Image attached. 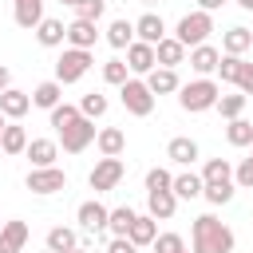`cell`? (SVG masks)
<instances>
[{
	"label": "cell",
	"instance_id": "cell-50",
	"mask_svg": "<svg viewBox=\"0 0 253 253\" xmlns=\"http://www.w3.org/2000/svg\"><path fill=\"white\" fill-rule=\"evenodd\" d=\"M4 126H8V119H4V115H0V130H4Z\"/></svg>",
	"mask_w": 253,
	"mask_h": 253
},
{
	"label": "cell",
	"instance_id": "cell-25",
	"mask_svg": "<svg viewBox=\"0 0 253 253\" xmlns=\"http://www.w3.org/2000/svg\"><path fill=\"white\" fill-rule=\"evenodd\" d=\"M249 47H253V32H249V28H241V24H237V28H229V32L221 36V55H245Z\"/></svg>",
	"mask_w": 253,
	"mask_h": 253
},
{
	"label": "cell",
	"instance_id": "cell-33",
	"mask_svg": "<svg viewBox=\"0 0 253 253\" xmlns=\"http://www.w3.org/2000/svg\"><path fill=\"white\" fill-rule=\"evenodd\" d=\"M225 138H229V146H253V123L249 119H229Z\"/></svg>",
	"mask_w": 253,
	"mask_h": 253
},
{
	"label": "cell",
	"instance_id": "cell-21",
	"mask_svg": "<svg viewBox=\"0 0 253 253\" xmlns=\"http://www.w3.org/2000/svg\"><path fill=\"white\" fill-rule=\"evenodd\" d=\"M95 146H99L103 158H119V154L126 150V134H123L119 126H103V130L95 134Z\"/></svg>",
	"mask_w": 253,
	"mask_h": 253
},
{
	"label": "cell",
	"instance_id": "cell-34",
	"mask_svg": "<svg viewBox=\"0 0 253 253\" xmlns=\"http://www.w3.org/2000/svg\"><path fill=\"white\" fill-rule=\"evenodd\" d=\"M107 107H111V103H107V95H99V91H91V95H83V99H79V115H83V119H91V123H95V119H103V115H107Z\"/></svg>",
	"mask_w": 253,
	"mask_h": 253
},
{
	"label": "cell",
	"instance_id": "cell-8",
	"mask_svg": "<svg viewBox=\"0 0 253 253\" xmlns=\"http://www.w3.org/2000/svg\"><path fill=\"white\" fill-rule=\"evenodd\" d=\"M123 174H126L123 158H99V162H95V170L87 174V182H91V190H95V194H107V190H115V186L123 182Z\"/></svg>",
	"mask_w": 253,
	"mask_h": 253
},
{
	"label": "cell",
	"instance_id": "cell-31",
	"mask_svg": "<svg viewBox=\"0 0 253 253\" xmlns=\"http://www.w3.org/2000/svg\"><path fill=\"white\" fill-rule=\"evenodd\" d=\"M75 245H79V237H75L71 225H51V229H47V249H51V253H71Z\"/></svg>",
	"mask_w": 253,
	"mask_h": 253
},
{
	"label": "cell",
	"instance_id": "cell-45",
	"mask_svg": "<svg viewBox=\"0 0 253 253\" xmlns=\"http://www.w3.org/2000/svg\"><path fill=\"white\" fill-rule=\"evenodd\" d=\"M107 253H138L126 237H111V245H107Z\"/></svg>",
	"mask_w": 253,
	"mask_h": 253
},
{
	"label": "cell",
	"instance_id": "cell-17",
	"mask_svg": "<svg viewBox=\"0 0 253 253\" xmlns=\"http://www.w3.org/2000/svg\"><path fill=\"white\" fill-rule=\"evenodd\" d=\"M166 158L178 162V166H194V162H198V142H194L190 134H178V138L166 142Z\"/></svg>",
	"mask_w": 253,
	"mask_h": 253
},
{
	"label": "cell",
	"instance_id": "cell-10",
	"mask_svg": "<svg viewBox=\"0 0 253 253\" xmlns=\"http://www.w3.org/2000/svg\"><path fill=\"white\" fill-rule=\"evenodd\" d=\"M134 40H138V43H150V47L162 43V40H166V24H162V16H158V12H142V16L134 20Z\"/></svg>",
	"mask_w": 253,
	"mask_h": 253
},
{
	"label": "cell",
	"instance_id": "cell-54",
	"mask_svg": "<svg viewBox=\"0 0 253 253\" xmlns=\"http://www.w3.org/2000/svg\"><path fill=\"white\" fill-rule=\"evenodd\" d=\"M43 253H51V249H43Z\"/></svg>",
	"mask_w": 253,
	"mask_h": 253
},
{
	"label": "cell",
	"instance_id": "cell-13",
	"mask_svg": "<svg viewBox=\"0 0 253 253\" xmlns=\"http://www.w3.org/2000/svg\"><path fill=\"white\" fill-rule=\"evenodd\" d=\"M28 111H32V95H28V91L8 87V91L0 95V115H4V119H12V123H16V119H24Z\"/></svg>",
	"mask_w": 253,
	"mask_h": 253
},
{
	"label": "cell",
	"instance_id": "cell-29",
	"mask_svg": "<svg viewBox=\"0 0 253 253\" xmlns=\"http://www.w3.org/2000/svg\"><path fill=\"white\" fill-rule=\"evenodd\" d=\"M221 182H233L229 158H206V166H202V186H221Z\"/></svg>",
	"mask_w": 253,
	"mask_h": 253
},
{
	"label": "cell",
	"instance_id": "cell-56",
	"mask_svg": "<svg viewBox=\"0 0 253 253\" xmlns=\"http://www.w3.org/2000/svg\"><path fill=\"white\" fill-rule=\"evenodd\" d=\"M249 158H253V154H249Z\"/></svg>",
	"mask_w": 253,
	"mask_h": 253
},
{
	"label": "cell",
	"instance_id": "cell-12",
	"mask_svg": "<svg viewBox=\"0 0 253 253\" xmlns=\"http://www.w3.org/2000/svg\"><path fill=\"white\" fill-rule=\"evenodd\" d=\"M146 210H150V217H154V221H170V217H174V210H178L174 190H146Z\"/></svg>",
	"mask_w": 253,
	"mask_h": 253
},
{
	"label": "cell",
	"instance_id": "cell-19",
	"mask_svg": "<svg viewBox=\"0 0 253 253\" xmlns=\"http://www.w3.org/2000/svg\"><path fill=\"white\" fill-rule=\"evenodd\" d=\"M12 20L20 24V28H40V20H43V0H12Z\"/></svg>",
	"mask_w": 253,
	"mask_h": 253
},
{
	"label": "cell",
	"instance_id": "cell-30",
	"mask_svg": "<svg viewBox=\"0 0 253 253\" xmlns=\"http://www.w3.org/2000/svg\"><path fill=\"white\" fill-rule=\"evenodd\" d=\"M107 43H111L115 51L130 47V43H134V24H130V20H111V24H107Z\"/></svg>",
	"mask_w": 253,
	"mask_h": 253
},
{
	"label": "cell",
	"instance_id": "cell-42",
	"mask_svg": "<svg viewBox=\"0 0 253 253\" xmlns=\"http://www.w3.org/2000/svg\"><path fill=\"white\" fill-rule=\"evenodd\" d=\"M170 182H174V174H170L166 166L146 170V190H170Z\"/></svg>",
	"mask_w": 253,
	"mask_h": 253
},
{
	"label": "cell",
	"instance_id": "cell-3",
	"mask_svg": "<svg viewBox=\"0 0 253 253\" xmlns=\"http://www.w3.org/2000/svg\"><path fill=\"white\" fill-rule=\"evenodd\" d=\"M210 32H213V16L210 12H186L178 20V28H174V40L182 47H198V43L210 40Z\"/></svg>",
	"mask_w": 253,
	"mask_h": 253
},
{
	"label": "cell",
	"instance_id": "cell-40",
	"mask_svg": "<svg viewBox=\"0 0 253 253\" xmlns=\"http://www.w3.org/2000/svg\"><path fill=\"white\" fill-rule=\"evenodd\" d=\"M150 245H154V253H182V249H186L182 233H158Z\"/></svg>",
	"mask_w": 253,
	"mask_h": 253
},
{
	"label": "cell",
	"instance_id": "cell-52",
	"mask_svg": "<svg viewBox=\"0 0 253 253\" xmlns=\"http://www.w3.org/2000/svg\"><path fill=\"white\" fill-rule=\"evenodd\" d=\"M142 4H158V0H142Z\"/></svg>",
	"mask_w": 253,
	"mask_h": 253
},
{
	"label": "cell",
	"instance_id": "cell-26",
	"mask_svg": "<svg viewBox=\"0 0 253 253\" xmlns=\"http://www.w3.org/2000/svg\"><path fill=\"white\" fill-rule=\"evenodd\" d=\"M59 103H63V87H59L55 79H43V83H36V91H32V107L55 111Z\"/></svg>",
	"mask_w": 253,
	"mask_h": 253
},
{
	"label": "cell",
	"instance_id": "cell-1",
	"mask_svg": "<svg viewBox=\"0 0 253 253\" xmlns=\"http://www.w3.org/2000/svg\"><path fill=\"white\" fill-rule=\"evenodd\" d=\"M190 245H194V253H233L237 237L225 221H217L213 213H202L190 225Z\"/></svg>",
	"mask_w": 253,
	"mask_h": 253
},
{
	"label": "cell",
	"instance_id": "cell-38",
	"mask_svg": "<svg viewBox=\"0 0 253 253\" xmlns=\"http://www.w3.org/2000/svg\"><path fill=\"white\" fill-rule=\"evenodd\" d=\"M103 79H107L111 87H123V83L130 79V71H126V59H107V63H103Z\"/></svg>",
	"mask_w": 253,
	"mask_h": 253
},
{
	"label": "cell",
	"instance_id": "cell-55",
	"mask_svg": "<svg viewBox=\"0 0 253 253\" xmlns=\"http://www.w3.org/2000/svg\"><path fill=\"white\" fill-rule=\"evenodd\" d=\"M182 253H190V249H182Z\"/></svg>",
	"mask_w": 253,
	"mask_h": 253
},
{
	"label": "cell",
	"instance_id": "cell-11",
	"mask_svg": "<svg viewBox=\"0 0 253 253\" xmlns=\"http://www.w3.org/2000/svg\"><path fill=\"white\" fill-rule=\"evenodd\" d=\"M217 59H221V51H217L213 43H198V47H190V67L198 71V79H210V75L217 71Z\"/></svg>",
	"mask_w": 253,
	"mask_h": 253
},
{
	"label": "cell",
	"instance_id": "cell-37",
	"mask_svg": "<svg viewBox=\"0 0 253 253\" xmlns=\"http://www.w3.org/2000/svg\"><path fill=\"white\" fill-rule=\"evenodd\" d=\"M241 67H245L241 55H221V59H217V75H221V83H237V79H241Z\"/></svg>",
	"mask_w": 253,
	"mask_h": 253
},
{
	"label": "cell",
	"instance_id": "cell-15",
	"mask_svg": "<svg viewBox=\"0 0 253 253\" xmlns=\"http://www.w3.org/2000/svg\"><path fill=\"white\" fill-rule=\"evenodd\" d=\"M142 83L150 87V95H154V99H158V95H174V91L182 87V79H178V71H174V67H154Z\"/></svg>",
	"mask_w": 253,
	"mask_h": 253
},
{
	"label": "cell",
	"instance_id": "cell-6",
	"mask_svg": "<svg viewBox=\"0 0 253 253\" xmlns=\"http://www.w3.org/2000/svg\"><path fill=\"white\" fill-rule=\"evenodd\" d=\"M24 186L32 190V194H59V190H67V174L59 170V166H32L28 170V178H24Z\"/></svg>",
	"mask_w": 253,
	"mask_h": 253
},
{
	"label": "cell",
	"instance_id": "cell-28",
	"mask_svg": "<svg viewBox=\"0 0 253 253\" xmlns=\"http://www.w3.org/2000/svg\"><path fill=\"white\" fill-rule=\"evenodd\" d=\"M28 150V130L20 123H8L0 130V154H24Z\"/></svg>",
	"mask_w": 253,
	"mask_h": 253
},
{
	"label": "cell",
	"instance_id": "cell-46",
	"mask_svg": "<svg viewBox=\"0 0 253 253\" xmlns=\"http://www.w3.org/2000/svg\"><path fill=\"white\" fill-rule=\"evenodd\" d=\"M221 4H225V0H198V12H210V16H213Z\"/></svg>",
	"mask_w": 253,
	"mask_h": 253
},
{
	"label": "cell",
	"instance_id": "cell-53",
	"mask_svg": "<svg viewBox=\"0 0 253 253\" xmlns=\"http://www.w3.org/2000/svg\"><path fill=\"white\" fill-rule=\"evenodd\" d=\"M0 229H4V217H0Z\"/></svg>",
	"mask_w": 253,
	"mask_h": 253
},
{
	"label": "cell",
	"instance_id": "cell-44",
	"mask_svg": "<svg viewBox=\"0 0 253 253\" xmlns=\"http://www.w3.org/2000/svg\"><path fill=\"white\" fill-rule=\"evenodd\" d=\"M237 87H241V95H245V99L253 95V63H245V67H241V79H237Z\"/></svg>",
	"mask_w": 253,
	"mask_h": 253
},
{
	"label": "cell",
	"instance_id": "cell-32",
	"mask_svg": "<svg viewBox=\"0 0 253 253\" xmlns=\"http://www.w3.org/2000/svg\"><path fill=\"white\" fill-rule=\"evenodd\" d=\"M134 217H138V213H134L130 206H115V210L107 213V233H111V237H126V229H130Z\"/></svg>",
	"mask_w": 253,
	"mask_h": 253
},
{
	"label": "cell",
	"instance_id": "cell-51",
	"mask_svg": "<svg viewBox=\"0 0 253 253\" xmlns=\"http://www.w3.org/2000/svg\"><path fill=\"white\" fill-rule=\"evenodd\" d=\"M59 4H67V8H71V4H75V0H59Z\"/></svg>",
	"mask_w": 253,
	"mask_h": 253
},
{
	"label": "cell",
	"instance_id": "cell-48",
	"mask_svg": "<svg viewBox=\"0 0 253 253\" xmlns=\"http://www.w3.org/2000/svg\"><path fill=\"white\" fill-rule=\"evenodd\" d=\"M237 4H241V8H245V12H253V0H237Z\"/></svg>",
	"mask_w": 253,
	"mask_h": 253
},
{
	"label": "cell",
	"instance_id": "cell-9",
	"mask_svg": "<svg viewBox=\"0 0 253 253\" xmlns=\"http://www.w3.org/2000/svg\"><path fill=\"white\" fill-rule=\"evenodd\" d=\"M107 206L99 202V198H91V202H79V210H75V221H79V229H87V233H103L107 229Z\"/></svg>",
	"mask_w": 253,
	"mask_h": 253
},
{
	"label": "cell",
	"instance_id": "cell-27",
	"mask_svg": "<svg viewBox=\"0 0 253 253\" xmlns=\"http://www.w3.org/2000/svg\"><path fill=\"white\" fill-rule=\"evenodd\" d=\"M170 190H174V198H178V202L202 198V174H194V170H182V174H174Z\"/></svg>",
	"mask_w": 253,
	"mask_h": 253
},
{
	"label": "cell",
	"instance_id": "cell-57",
	"mask_svg": "<svg viewBox=\"0 0 253 253\" xmlns=\"http://www.w3.org/2000/svg\"><path fill=\"white\" fill-rule=\"evenodd\" d=\"M249 32H253V28H249Z\"/></svg>",
	"mask_w": 253,
	"mask_h": 253
},
{
	"label": "cell",
	"instance_id": "cell-47",
	"mask_svg": "<svg viewBox=\"0 0 253 253\" xmlns=\"http://www.w3.org/2000/svg\"><path fill=\"white\" fill-rule=\"evenodd\" d=\"M8 87H12V71H8V67H4V63H0V95H4V91H8Z\"/></svg>",
	"mask_w": 253,
	"mask_h": 253
},
{
	"label": "cell",
	"instance_id": "cell-14",
	"mask_svg": "<svg viewBox=\"0 0 253 253\" xmlns=\"http://www.w3.org/2000/svg\"><path fill=\"white\" fill-rule=\"evenodd\" d=\"M154 67H158V63H154V47L134 40V43L126 47V71H134V75H150Z\"/></svg>",
	"mask_w": 253,
	"mask_h": 253
},
{
	"label": "cell",
	"instance_id": "cell-43",
	"mask_svg": "<svg viewBox=\"0 0 253 253\" xmlns=\"http://www.w3.org/2000/svg\"><path fill=\"white\" fill-rule=\"evenodd\" d=\"M233 182H237L241 190H253V158H241V162H237V170H233Z\"/></svg>",
	"mask_w": 253,
	"mask_h": 253
},
{
	"label": "cell",
	"instance_id": "cell-35",
	"mask_svg": "<svg viewBox=\"0 0 253 253\" xmlns=\"http://www.w3.org/2000/svg\"><path fill=\"white\" fill-rule=\"evenodd\" d=\"M245 103H249V99H245L241 91H237V95H217V115H221L225 123H229V119H241Z\"/></svg>",
	"mask_w": 253,
	"mask_h": 253
},
{
	"label": "cell",
	"instance_id": "cell-18",
	"mask_svg": "<svg viewBox=\"0 0 253 253\" xmlns=\"http://www.w3.org/2000/svg\"><path fill=\"white\" fill-rule=\"evenodd\" d=\"M24 245H28V221H4L0 253H24Z\"/></svg>",
	"mask_w": 253,
	"mask_h": 253
},
{
	"label": "cell",
	"instance_id": "cell-36",
	"mask_svg": "<svg viewBox=\"0 0 253 253\" xmlns=\"http://www.w3.org/2000/svg\"><path fill=\"white\" fill-rule=\"evenodd\" d=\"M71 12H75V20H91V24H99L103 12H107V0H75Z\"/></svg>",
	"mask_w": 253,
	"mask_h": 253
},
{
	"label": "cell",
	"instance_id": "cell-22",
	"mask_svg": "<svg viewBox=\"0 0 253 253\" xmlns=\"http://www.w3.org/2000/svg\"><path fill=\"white\" fill-rule=\"evenodd\" d=\"M154 237H158V221H154L150 213H138V217L130 221V229H126V241H130L134 249H138V245H150Z\"/></svg>",
	"mask_w": 253,
	"mask_h": 253
},
{
	"label": "cell",
	"instance_id": "cell-20",
	"mask_svg": "<svg viewBox=\"0 0 253 253\" xmlns=\"http://www.w3.org/2000/svg\"><path fill=\"white\" fill-rule=\"evenodd\" d=\"M154 63H158V67H174V71H178V63H186V47H182L174 36H166L162 43H154Z\"/></svg>",
	"mask_w": 253,
	"mask_h": 253
},
{
	"label": "cell",
	"instance_id": "cell-4",
	"mask_svg": "<svg viewBox=\"0 0 253 253\" xmlns=\"http://www.w3.org/2000/svg\"><path fill=\"white\" fill-rule=\"evenodd\" d=\"M91 51H83V47H67L59 59H55V83L63 87V83H79L87 71H91Z\"/></svg>",
	"mask_w": 253,
	"mask_h": 253
},
{
	"label": "cell",
	"instance_id": "cell-24",
	"mask_svg": "<svg viewBox=\"0 0 253 253\" xmlns=\"http://www.w3.org/2000/svg\"><path fill=\"white\" fill-rule=\"evenodd\" d=\"M95 40H99V32H95V24H91V20H71V24H67V43H71V47L91 51V47H95Z\"/></svg>",
	"mask_w": 253,
	"mask_h": 253
},
{
	"label": "cell",
	"instance_id": "cell-5",
	"mask_svg": "<svg viewBox=\"0 0 253 253\" xmlns=\"http://www.w3.org/2000/svg\"><path fill=\"white\" fill-rule=\"evenodd\" d=\"M119 95H123L126 115H134V119H146V115L154 111V95H150V87H146L142 79H126V83L119 87Z\"/></svg>",
	"mask_w": 253,
	"mask_h": 253
},
{
	"label": "cell",
	"instance_id": "cell-7",
	"mask_svg": "<svg viewBox=\"0 0 253 253\" xmlns=\"http://www.w3.org/2000/svg\"><path fill=\"white\" fill-rule=\"evenodd\" d=\"M95 134H99V130H95V123L79 115L75 123H67V126L59 130V146H63L67 154H79V150H87V146L95 142Z\"/></svg>",
	"mask_w": 253,
	"mask_h": 253
},
{
	"label": "cell",
	"instance_id": "cell-23",
	"mask_svg": "<svg viewBox=\"0 0 253 253\" xmlns=\"http://www.w3.org/2000/svg\"><path fill=\"white\" fill-rule=\"evenodd\" d=\"M36 40H40L43 47H59V43H67V24H63V20L43 16V20H40V28H36Z\"/></svg>",
	"mask_w": 253,
	"mask_h": 253
},
{
	"label": "cell",
	"instance_id": "cell-49",
	"mask_svg": "<svg viewBox=\"0 0 253 253\" xmlns=\"http://www.w3.org/2000/svg\"><path fill=\"white\" fill-rule=\"evenodd\" d=\"M71 253H91V249H87V245H75V249H71Z\"/></svg>",
	"mask_w": 253,
	"mask_h": 253
},
{
	"label": "cell",
	"instance_id": "cell-41",
	"mask_svg": "<svg viewBox=\"0 0 253 253\" xmlns=\"http://www.w3.org/2000/svg\"><path fill=\"white\" fill-rule=\"evenodd\" d=\"M47 115H51V126H55V130H63L67 123H75V119H79V107L59 103V107H55V111H47Z\"/></svg>",
	"mask_w": 253,
	"mask_h": 253
},
{
	"label": "cell",
	"instance_id": "cell-16",
	"mask_svg": "<svg viewBox=\"0 0 253 253\" xmlns=\"http://www.w3.org/2000/svg\"><path fill=\"white\" fill-rule=\"evenodd\" d=\"M28 162L32 166H55V158H59V142L55 138H28Z\"/></svg>",
	"mask_w": 253,
	"mask_h": 253
},
{
	"label": "cell",
	"instance_id": "cell-39",
	"mask_svg": "<svg viewBox=\"0 0 253 253\" xmlns=\"http://www.w3.org/2000/svg\"><path fill=\"white\" fill-rule=\"evenodd\" d=\"M202 198H206L210 206H225V202H233V182H221V186H202Z\"/></svg>",
	"mask_w": 253,
	"mask_h": 253
},
{
	"label": "cell",
	"instance_id": "cell-2",
	"mask_svg": "<svg viewBox=\"0 0 253 253\" xmlns=\"http://www.w3.org/2000/svg\"><path fill=\"white\" fill-rule=\"evenodd\" d=\"M217 95H221V87L213 79H190V83L178 87V107L190 111V115H202V111L217 107Z\"/></svg>",
	"mask_w": 253,
	"mask_h": 253
}]
</instances>
